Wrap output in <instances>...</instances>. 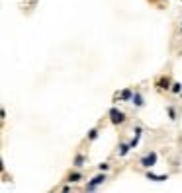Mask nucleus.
Listing matches in <instances>:
<instances>
[{
    "mask_svg": "<svg viewBox=\"0 0 182 193\" xmlns=\"http://www.w3.org/2000/svg\"><path fill=\"white\" fill-rule=\"evenodd\" d=\"M110 119L114 125H119V123L125 121V115H123V111H119V109H110Z\"/></svg>",
    "mask_w": 182,
    "mask_h": 193,
    "instance_id": "obj_1",
    "label": "nucleus"
},
{
    "mask_svg": "<svg viewBox=\"0 0 182 193\" xmlns=\"http://www.w3.org/2000/svg\"><path fill=\"white\" fill-rule=\"evenodd\" d=\"M141 164L145 168H151V166H155L157 164V152H149V154H145L141 158Z\"/></svg>",
    "mask_w": 182,
    "mask_h": 193,
    "instance_id": "obj_2",
    "label": "nucleus"
},
{
    "mask_svg": "<svg viewBox=\"0 0 182 193\" xmlns=\"http://www.w3.org/2000/svg\"><path fill=\"white\" fill-rule=\"evenodd\" d=\"M104 179H106V176H104V174L96 176V178H94L92 182H90L88 185H86V189H94V187H96V185H100V183H104Z\"/></svg>",
    "mask_w": 182,
    "mask_h": 193,
    "instance_id": "obj_3",
    "label": "nucleus"
},
{
    "mask_svg": "<svg viewBox=\"0 0 182 193\" xmlns=\"http://www.w3.org/2000/svg\"><path fill=\"white\" fill-rule=\"evenodd\" d=\"M157 86H159L161 90H168L171 88V82H168V78H161V80L157 82Z\"/></svg>",
    "mask_w": 182,
    "mask_h": 193,
    "instance_id": "obj_4",
    "label": "nucleus"
},
{
    "mask_svg": "<svg viewBox=\"0 0 182 193\" xmlns=\"http://www.w3.org/2000/svg\"><path fill=\"white\" fill-rule=\"evenodd\" d=\"M147 178H149V179H153V182H163V179H167V176H155V174H151V172H149Z\"/></svg>",
    "mask_w": 182,
    "mask_h": 193,
    "instance_id": "obj_5",
    "label": "nucleus"
},
{
    "mask_svg": "<svg viewBox=\"0 0 182 193\" xmlns=\"http://www.w3.org/2000/svg\"><path fill=\"white\" fill-rule=\"evenodd\" d=\"M131 101H133L135 105H143V98H141V94H133V98H131Z\"/></svg>",
    "mask_w": 182,
    "mask_h": 193,
    "instance_id": "obj_6",
    "label": "nucleus"
},
{
    "mask_svg": "<svg viewBox=\"0 0 182 193\" xmlns=\"http://www.w3.org/2000/svg\"><path fill=\"white\" fill-rule=\"evenodd\" d=\"M82 179V174H78V172H74V174L69 176V182H80Z\"/></svg>",
    "mask_w": 182,
    "mask_h": 193,
    "instance_id": "obj_7",
    "label": "nucleus"
},
{
    "mask_svg": "<svg viewBox=\"0 0 182 193\" xmlns=\"http://www.w3.org/2000/svg\"><path fill=\"white\" fill-rule=\"evenodd\" d=\"M129 148H131V145H122V146H119V154H127V152H129Z\"/></svg>",
    "mask_w": 182,
    "mask_h": 193,
    "instance_id": "obj_8",
    "label": "nucleus"
},
{
    "mask_svg": "<svg viewBox=\"0 0 182 193\" xmlns=\"http://www.w3.org/2000/svg\"><path fill=\"white\" fill-rule=\"evenodd\" d=\"M122 98H123V100H131V98H133L131 90H123V92H122Z\"/></svg>",
    "mask_w": 182,
    "mask_h": 193,
    "instance_id": "obj_9",
    "label": "nucleus"
},
{
    "mask_svg": "<svg viewBox=\"0 0 182 193\" xmlns=\"http://www.w3.org/2000/svg\"><path fill=\"white\" fill-rule=\"evenodd\" d=\"M74 164H76V166H82V164H84V156H82V154H78L76 158H74Z\"/></svg>",
    "mask_w": 182,
    "mask_h": 193,
    "instance_id": "obj_10",
    "label": "nucleus"
},
{
    "mask_svg": "<svg viewBox=\"0 0 182 193\" xmlns=\"http://www.w3.org/2000/svg\"><path fill=\"white\" fill-rule=\"evenodd\" d=\"M96 137H98V131H96V129H92V131L88 133V139H90V141H94Z\"/></svg>",
    "mask_w": 182,
    "mask_h": 193,
    "instance_id": "obj_11",
    "label": "nucleus"
},
{
    "mask_svg": "<svg viewBox=\"0 0 182 193\" xmlns=\"http://www.w3.org/2000/svg\"><path fill=\"white\" fill-rule=\"evenodd\" d=\"M172 92L174 94H180V84L176 82V84H172Z\"/></svg>",
    "mask_w": 182,
    "mask_h": 193,
    "instance_id": "obj_12",
    "label": "nucleus"
},
{
    "mask_svg": "<svg viewBox=\"0 0 182 193\" xmlns=\"http://www.w3.org/2000/svg\"><path fill=\"white\" fill-rule=\"evenodd\" d=\"M167 111H168V115H171V119H176V111H174V109H172V107H168Z\"/></svg>",
    "mask_w": 182,
    "mask_h": 193,
    "instance_id": "obj_13",
    "label": "nucleus"
}]
</instances>
